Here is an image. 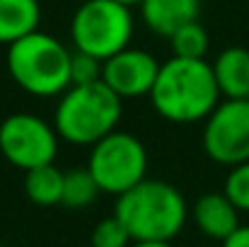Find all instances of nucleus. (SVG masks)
<instances>
[{"label":"nucleus","instance_id":"nucleus-1","mask_svg":"<svg viewBox=\"0 0 249 247\" xmlns=\"http://www.w3.org/2000/svg\"><path fill=\"white\" fill-rule=\"evenodd\" d=\"M153 109L172 124L206 121L223 99L213 66L206 58L172 56L160 66L158 80L150 90Z\"/></svg>","mask_w":249,"mask_h":247},{"label":"nucleus","instance_id":"nucleus-2","mask_svg":"<svg viewBox=\"0 0 249 247\" xmlns=\"http://www.w3.org/2000/svg\"><path fill=\"white\" fill-rule=\"evenodd\" d=\"M184 194L162 179H143L116 196L114 216L133 240H172L186 223Z\"/></svg>","mask_w":249,"mask_h":247},{"label":"nucleus","instance_id":"nucleus-3","mask_svg":"<svg viewBox=\"0 0 249 247\" xmlns=\"http://www.w3.org/2000/svg\"><path fill=\"white\" fill-rule=\"evenodd\" d=\"M71 56L61 39L34 29L7 46V73L34 97H61L71 87Z\"/></svg>","mask_w":249,"mask_h":247},{"label":"nucleus","instance_id":"nucleus-4","mask_svg":"<svg viewBox=\"0 0 249 247\" xmlns=\"http://www.w3.org/2000/svg\"><path fill=\"white\" fill-rule=\"evenodd\" d=\"M124 99L102 80L71 85L56 107L53 126L61 141L73 146H94L99 138L119 129Z\"/></svg>","mask_w":249,"mask_h":247},{"label":"nucleus","instance_id":"nucleus-5","mask_svg":"<svg viewBox=\"0 0 249 247\" xmlns=\"http://www.w3.org/2000/svg\"><path fill=\"white\" fill-rule=\"evenodd\" d=\"M131 7L116 0H85L71 19L73 49L107 61L131 44Z\"/></svg>","mask_w":249,"mask_h":247},{"label":"nucleus","instance_id":"nucleus-6","mask_svg":"<svg viewBox=\"0 0 249 247\" xmlns=\"http://www.w3.org/2000/svg\"><path fill=\"white\" fill-rule=\"evenodd\" d=\"M87 170L104 194H124L148 174V151L143 141L128 131H111L89 146Z\"/></svg>","mask_w":249,"mask_h":247},{"label":"nucleus","instance_id":"nucleus-7","mask_svg":"<svg viewBox=\"0 0 249 247\" xmlns=\"http://www.w3.org/2000/svg\"><path fill=\"white\" fill-rule=\"evenodd\" d=\"M58 131L32 112H15L0 124V153L17 170H32L56 160Z\"/></svg>","mask_w":249,"mask_h":247},{"label":"nucleus","instance_id":"nucleus-8","mask_svg":"<svg viewBox=\"0 0 249 247\" xmlns=\"http://www.w3.org/2000/svg\"><path fill=\"white\" fill-rule=\"evenodd\" d=\"M203 153L218 165H232L249 160V97L228 99L223 97L218 107L203 121Z\"/></svg>","mask_w":249,"mask_h":247},{"label":"nucleus","instance_id":"nucleus-9","mask_svg":"<svg viewBox=\"0 0 249 247\" xmlns=\"http://www.w3.org/2000/svg\"><path fill=\"white\" fill-rule=\"evenodd\" d=\"M160 61L145 49H121L102 61V82L111 87L121 99L148 97L160 73Z\"/></svg>","mask_w":249,"mask_h":247},{"label":"nucleus","instance_id":"nucleus-10","mask_svg":"<svg viewBox=\"0 0 249 247\" xmlns=\"http://www.w3.org/2000/svg\"><path fill=\"white\" fill-rule=\"evenodd\" d=\"M194 221L198 230L211 240H225L240 226V209L225 191H208L194 204Z\"/></svg>","mask_w":249,"mask_h":247},{"label":"nucleus","instance_id":"nucleus-11","mask_svg":"<svg viewBox=\"0 0 249 247\" xmlns=\"http://www.w3.org/2000/svg\"><path fill=\"white\" fill-rule=\"evenodd\" d=\"M138 7L145 27L153 34L169 39L179 27L198 19L201 0H143Z\"/></svg>","mask_w":249,"mask_h":247},{"label":"nucleus","instance_id":"nucleus-12","mask_svg":"<svg viewBox=\"0 0 249 247\" xmlns=\"http://www.w3.org/2000/svg\"><path fill=\"white\" fill-rule=\"evenodd\" d=\"M211 66L223 97L228 99L249 97V49L228 46L215 56Z\"/></svg>","mask_w":249,"mask_h":247},{"label":"nucleus","instance_id":"nucleus-13","mask_svg":"<svg viewBox=\"0 0 249 247\" xmlns=\"http://www.w3.org/2000/svg\"><path fill=\"white\" fill-rule=\"evenodd\" d=\"M41 5L39 0H0V44L12 41L39 29Z\"/></svg>","mask_w":249,"mask_h":247},{"label":"nucleus","instance_id":"nucleus-14","mask_svg":"<svg viewBox=\"0 0 249 247\" xmlns=\"http://www.w3.org/2000/svg\"><path fill=\"white\" fill-rule=\"evenodd\" d=\"M24 191L36 206H56L63 196V170L53 163L39 165L24 172Z\"/></svg>","mask_w":249,"mask_h":247},{"label":"nucleus","instance_id":"nucleus-15","mask_svg":"<svg viewBox=\"0 0 249 247\" xmlns=\"http://www.w3.org/2000/svg\"><path fill=\"white\" fill-rule=\"evenodd\" d=\"M99 184L92 177V172L87 167H73L63 172V196L61 204L68 209H87L97 194H99Z\"/></svg>","mask_w":249,"mask_h":247},{"label":"nucleus","instance_id":"nucleus-16","mask_svg":"<svg viewBox=\"0 0 249 247\" xmlns=\"http://www.w3.org/2000/svg\"><path fill=\"white\" fill-rule=\"evenodd\" d=\"M167 41H169L172 56H179V58H206V54L211 49L208 32L198 19L179 27Z\"/></svg>","mask_w":249,"mask_h":247},{"label":"nucleus","instance_id":"nucleus-17","mask_svg":"<svg viewBox=\"0 0 249 247\" xmlns=\"http://www.w3.org/2000/svg\"><path fill=\"white\" fill-rule=\"evenodd\" d=\"M133 238L128 233V228L116 218V216H107L102 218L89 235V245L92 247H131Z\"/></svg>","mask_w":249,"mask_h":247},{"label":"nucleus","instance_id":"nucleus-18","mask_svg":"<svg viewBox=\"0 0 249 247\" xmlns=\"http://www.w3.org/2000/svg\"><path fill=\"white\" fill-rule=\"evenodd\" d=\"M223 191L228 194V199H230L240 211L249 213V160L230 167V172H228V177H225Z\"/></svg>","mask_w":249,"mask_h":247},{"label":"nucleus","instance_id":"nucleus-19","mask_svg":"<svg viewBox=\"0 0 249 247\" xmlns=\"http://www.w3.org/2000/svg\"><path fill=\"white\" fill-rule=\"evenodd\" d=\"M102 80V61L85 51L73 49L71 56V85H89Z\"/></svg>","mask_w":249,"mask_h":247},{"label":"nucleus","instance_id":"nucleus-20","mask_svg":"<svg viewBox=\"0 0 249 247\" xmlns=\"http://www.w3.org/2000/svg\"><path fill=\"white\" fill-rule=\"evenodd\" d=\"M223 247H249V226H237L223 240Z\"/></svg>","mask_w":249,"mask_h":247},{"label":"nucleus","instance_id":"nucleus-21","mask_svg":"<svg viewBox=\"0 0 249 247\" xmlns=\"http://www.w3.org/2000/svg\"><path fill=\"white\" fill-rule=\"evenodd\" d=\"M131 247H174L172 240H133Z\"/></svg>","mask_w":249,"mask_h":247},{"label":"nucleus","instance_id":"nucleus-22","mask_svg":"<svg viewBox=\"0 0 249 247\" xmlns=\"http://www.w3.org/2000/svg\"><path fill=\"white\" fill-rule=\"evenodd\" d=\"M116 2H124V5H128V7H133V5H141L143 0H116Z\"/></svg>","mask_w":249,"mask_h":247}]
</instances>
